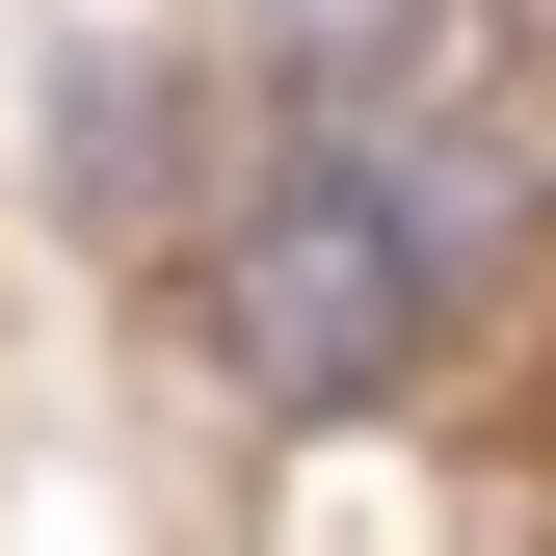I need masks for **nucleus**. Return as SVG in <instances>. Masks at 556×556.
I'll use <instances>...</instances> for the list:
<instances>
[{"label":"nucleus","mask_w":556,"mask_h":556,"mask_svg":"<svg viewBox=\"0 0 556 556\" xmlns=\"http://www.w3.org/2000/svg\"><path fill=\"white\" fill-rule=\"evenodd\" d=\"M477 265H504V160H425V132H292V160L239 186V239H213V344H239V397L265 425H344V397H397V344H425Z\"/></svg>","instance_id":"obj_1"},{"label":"nucleus","mask_w":556,"mask_h":556,"mask_svg":"<svg viewBox=\"0 0 556 556\" xmlns=\"http://www.w3.org/2000/svg\"><path fill=\"white\" fill-rule=\"evenodd\" d=\"M265 80H292V132H371L425 80V0H265Z\"/></svg>","instance_id":"obj_2"},{"label":"nucleus","mask_w":556,"mask_h":556,"mask_svg":"<svg viewBox=\"0 0 556 556\" xmlns=\"http://www.w3.org/2000/svg\"><path fill=\"white\" fill-rule=\"evenodd\" d=\"M53 160H80V213H160V53H80L53 80Z\"/></svg>","instance_id":"obj_3"}]
</instances>
